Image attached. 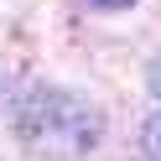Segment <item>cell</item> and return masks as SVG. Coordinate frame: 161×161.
I'll list each match as a JSON object with an SVG mask.
<instances>
[{"instance_id": "6da1fadb", "label": "cell", "mask_w": 161, "mask_h": 161, "mask_svg": "<svg viewBox=\"0 0 161 161\" xmlns=\"http://www.w3.org/2000/svg\"><path fill=\"white\" fill-rule=\"evenodd\" d=\"M16 125H21L26 146L42 151V156H52V161L83 156V151H94L99 135H104L99 104L83 99V94H73V88H36V94L21 104Z\"/></svg>"}, {"instance_id": "7a4b0ae2", "label": "cell", "mask_w": 161, "mask_h": 161, "mask_svg": "<svg viewBox=\"0 0 161 161\" xmlns=\"http://www.w3.org/2000/svg\"><path fill=\"white\" fill-rule=\"evenodd\" d=\"M140 146H146V156H151V161H161V109L146 119V130H140Z\"/></svg>"}, {"instance_id": "3957f363", "label": "cell", "mask_w": 161, "mask_h": 161, "mask_svg": "<svg viewBox=\"0 0 161 161\" xmlns=\"http://www.w3.org/2000/svg\"><path fill=\"white\" fill-rule=\"evenodd\" d=\"M146 83H151V94H156V99H161V52H156V57H151V68H146Z\"/></svg>"}, {"instance_id": "277c9868", "label": "cell", "mask_w": 161, "mask_h": 161, "mask_svg": "<svg viewBox=\"0 0 161 161\" xmlns=\"http://www.w3.org/2000/svg\"><path fill=\"white\" fill-rule=\"evenodd\" d=\"M99 11H125V5H135V0H94Z\"/></svg>"}]
</instances>
